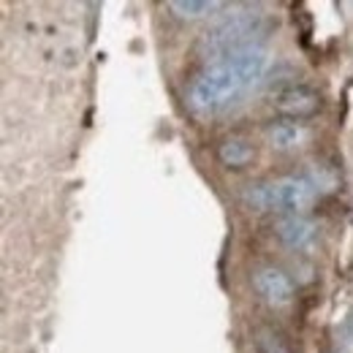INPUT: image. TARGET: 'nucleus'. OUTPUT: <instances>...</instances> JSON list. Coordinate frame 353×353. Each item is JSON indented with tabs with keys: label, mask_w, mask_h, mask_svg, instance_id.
Listing matches in <instances>:
<instances>
[{
	"label": "nucleus",
	"mask_w": 353,
	"mask_h": 353,
	"mask_svg": "<svg viewBox=\"0 0 353 353\" xmlns=\"http://www.w3.org/2000/svg\"><path fill=\"white\" fill-rule=\"evenodd\" d=\"M218 158L225 169H248L256 161V150L245 136H228L218 147Z\"/></svg>",
	"instance_id": "6e6552de"
},
{
	"label": "nucleus",
	"mask_w": 353,
	"mask_h": 353,
	"mask_svg": "<svg viewBox=\"0 0 353 353\" xmlns=\"http://www.w3.org/2000/svg\"><path fill=\"white\" fill-rule=\"evenodd\" d=\"M269 52L253 44L212 60L188 88V106L196 114H221L236 106L248 92L264 79Z\"/></svg>",
	"instance_id": "f257e3e1"
},
{
	"label": "nucleus",
	"mask_w": 353,
	"mask_h": 353,
	"mask_svg": "<svg viewBox=\"0 0 353 353\" xmlns=\"http://www.w3.org/2000/svg\"><path fill=\"white\" fill-rule=\"evenodd\" d=\"M272 106L274 112H280L285 120H310L321 112L323 101H321V92L310 85H302V82H294V85H285L280 88L274 95H272Z\"/></svg>",
	"instance_id": "20e7f679"
},
{
	"label": "nucleus",
	"mask_w": 353,
	"mask_h": 353,
	"mask_svg": "<svg viewBox=\"0 0 353 353\" xmlns=\"http://www.w3.org/2000/svg\"><path fill=\"white\" fill-rule=\"evenodd\" d=\"M264 14L253 6L234 8L231 14H223L221 19L199 39V52L210 60H218L223 54H231L236 49L253 46V36L261 30Z\"/></svg>",
	"instance_id": "7ed1b4c3"
},
{
	"label": "nucleus",
	"mask_w": 353,
	"mask_h": 353,
	"mask_svg": "<svg viewBox=\"0 0 353 353\" xmlns=\"http://www.w3.org/2000/svg\"><path fill=\"white\" fill-rule=\"evenodd\" d=\"M318 193H321V176L315 172H307V174H288L248 185L242 199L245 204L261 212L299 215V210L310 207Z\"/></svg>",
	"instance_id": "f03ea898"
},
{
	"label": "nucleus",
	"mask_w": 353,
	"mask_h": 353,
	"mask_svg": "<svg viewBox=\"0 0 353 353\" xmlns=\"http://www.w3.org/2000/svg\"><path fill=\"white\" fill-rule=\"evenodd\" d=\"M221 8L223 3H218V0H172L169 3V11L179 19H204Z\"/></svg>",
	"instance_id": "1a4fd4ad"
},
{
	"label": "nucleus",
	"mask_w": 353,
	"mask_h": 353,
	"mask_svg": "<svg viewBox=\"0 0 353 353\" xmlns=\"http://www.w3.org/2000/svg\"><path fill=\"white\" fill-rule=\"evenodd\" d=\"M274 234L285 248L302 250L315 239V223L305 218V215H283L280 221L274 223Z\"/></svg>",
	"instance_id": "423d86ee"
},
{
	"label": "nucleus",
	"mask_w": 353,
	"mask_h": 353,
	"mask_svg": "<svg viewBox=\"0 0 353 353\" xmlns=\"http://www.w3.org/2000/svg\"><path fill=\"white\" fill-rule=\"evenodd\" d=\"M253 288L259 291V296L264 299L269 307H285L294 302V280L277 269V266H261L253 272Z\"/></svg>",
	"instance_id": "39448f33"
},
{
	"label": "nucleus",
	"mask_w": 353,
	"mask_h": 353,
	"mask_svg": "<svg viewBox=\"0 0 353 353\" xmlns=\"http://www.w3.org/2000/svg\"><path fill=\"white\" fill-rule=\"evenodd\" d=\"M266 139L274 150H296L299 144H305L307 128L305 123H296V120H277L266 125Z\"/></svg>",
	"instance_id": "0eeeda50"
},
{
	"label": "nucleus",
	"mask_w": 353,
	"mask_h": 353,
	"mask_svg": "<svg viewBox=\"0 0 353 353\" xmlns=\"http://www.w3.org/2000/svg\"><path fill=\"white\" fill-rule=\"evenodd\" d=\"M253 343H256V351L259 353H294L291 345H288V340L277 329H272V326L256 329V340Z\"/></svg>",
	"instance_id": "9d476101"
}]
</instances>
